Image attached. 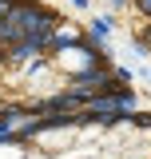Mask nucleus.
Returning <instances> with one entry per match:
<instances>
[{
    "mask_svg": "<svg viewBox=\"0 0 151 159\" xmlns=\"http://www.w3.org/2000/svg\"><path fill=\"white\" fill-rule=\"evenodd\" d=\"M131 99L127 72L72 16L44 0H0V131Z\"/></svg>",
    "mask_w": 151,
    "mask_h": 159,
    "instance_id": "nucleus-1",
    "label": "nucleus"
},
{
    "mask_svg": "<svg viewBox=\"0 0 151 159\" xmlns=\"http://www.w3.org/2000/svg\"><path fill=\"white\" fill-rule=\"evenodd\" d=\"M0 159H151V111L115 103L16 123L0 131Z\"/></svg>",
    "mask_w": 151,
    "mask_h": 159,
    "instance_id": "nucleus-2",
    "label": "nucleus"
},
{
    "mask_svg": "<svg viewBox=\"0 0 151 159\" xmlns=\"http://www.w3.org/2000/svg\"><path fill=\"white\" fill-rule=\"evenodd\" d=\"M131 8L139 12V40L147 44V52H151V0H131Z\"/></svg>",
    "mask_w": 151,
    "mask_h": 159,
    "instance_id": "nucleus-3",
    "label": "nucleus"
}]
</instances>
